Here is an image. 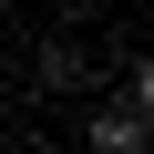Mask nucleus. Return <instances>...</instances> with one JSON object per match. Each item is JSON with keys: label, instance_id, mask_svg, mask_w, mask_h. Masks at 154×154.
I'll return each mask as SVG.
<instances>
[{"label": "nucleus", "instance_id": "2", "mask_svg": "<svg viewBox=\"0 0 154 154\" xmlns=\"http://www.w3.org/2000/svg\"><path fill=\"white\" fill-rule=\"evenodd\" d=\"M31 82L41 93H82V41H41L31 51Z\"/></svg>", "mask_w": 154, "mask_h": 154}, {"label": "nucleus", "instance_id": "1", "mask_svg": "<svg viewBox=\"0 0 154 154\" xmlns=\"http://www.w3.org/2000/svg\"><path fill=\"white\" fill-rule=\"evenodd\" d=\"M82 134H93V154H144V113H134V103H103Z\"/></svg>", "mask_w": 154, "mask_h": 154}, {"label": "nucleus", "instance_id": "4", "mask_svg": "<svg viewBox=\"0 0 154 154\" xmlns=\"http://www.w3.org/2000/svg\"><path fill=\"white\" fill-rule=\"evenodd\" d=\"M0 93H11V51H0Z\"/></svg>", "mask_w": 154, "mask_h": 154}, {"label": "nucleus", "instance_id": "3", "mask_svg": "<svg viewBox=\"0 0 154 154\" xmlns=\"http://www.w3.org/2000/svg\"><path fill=\"white\" fill-rule=\"evenodd\" d=\"M123 103H134V113H154V62H144V51H123Z\"/></svg>", "mask_w": 154, "mask_h": 154}]
</instances>
